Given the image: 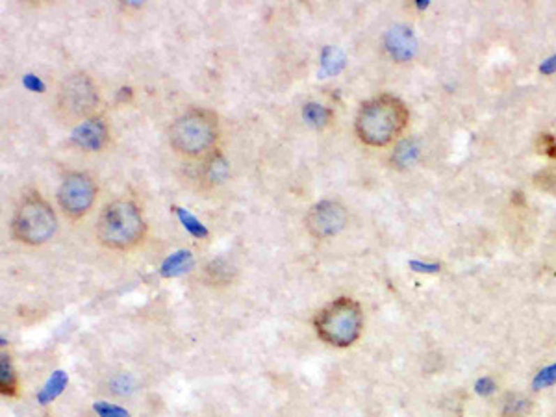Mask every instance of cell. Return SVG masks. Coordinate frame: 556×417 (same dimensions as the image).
Wrapping results in <instances>:
<instances>
[{"label": "cell", "instance_id": "obj_11", "mask_svg": "<svg viewBox=\"0 0 556 417\" xmlns=\"http://www.w3.org/2000/svg\"><path fill=\"white\" fill-rule=\"evenodd\" d=\"M195 266L193 255L191 250H176L171 256H167L163 260L162 267H160V275L163 278H176L182 277L186 273Z\"/></svg>", "mask_w": 556, "mask_h": 417}, {"label": "cell", "instance_id": "obj_19", "mask_svg": "<svg viewBox=\"0 0 556 417\" xmlns=\"http://www.w3.org/2000/svg\"><path fill=\"white\" fill-rule=\"evenodd\" d=\"M534 182L540 190L549 191V193H556V167H549L540 171V173L534 176Z\"/></svg>", "mask_w": 556, "mask_h": 417}, {"label": "cell", "instance_id": "obj_23", "mask_svg": "<svg viewBox=\"0 0 556 417\" xmlns=\"http://www.w3.org/2000/svg\"><path fill=\"white\" fill-rule=\"evenodd\" d=\"M556 382V363L549 365V367L541 369L540 373L536 374L534 379V388L540 390V388H547V386H553Z\"/></svg>", "mask_w": 556, "mask_h": 417}, {"label": "cell", "instance_id": "obj_27", "mask_svg": "<svg viewBox=\"0 0 556 417\" xmlns=\"http://www.w3.org/2000/svg\"><path fill=\"white\" fill-rule=\"evenodd\" d=\"M410 267L414 271H421V273H434L439 269V266H428V264H419V261H412Z\"/></svg>", "mask_w": 556, "mask_h": 417}, {"label": "cell", "instance_id": "obj_22", "mask_svg": "<svg viewBox=\"0 0 556 417\" xmlns=\"http://www.w3.org/2000/svg\"><path fill=\"white\" fill-rule=\"evenodd\" d=\"M529 410V401L527 399H519V397H512L504 407V416L506 417H519L523 416Z\"/></svg>", "mask_w": 556, "mask_h": 417}, {"label": "cell", "instance_id": "obj_14", "mask_svg": "<svg viewBox=\"0 0 556 417\" xmlns=\"http://www.w3.org/2000/svg\"><path fill=\"white\" fill-rule=\"evenodd\" d=\"M332 117H334V112H332L330 108H326V106H323V104H319V103L304 104L303 119L306 121L310 126H313V128L323 130L324 126L330 125Z\"/></svg>", "mask_w": 556, "mask_h": 417}, {"label": "cell", "instance_id": "obj_24", "mask_svg": "<svg viewBox=\"0 0 556 417\" xmlns=\"http://www.w3.org/2000/svg\"><path fill=\"white\" fill-rule=\"evenodd\" d=\"M22 86L27 87L28 91L32 93H45L47 91V86H45V82L39 78V76L32 75V73H27V75L22 76Z\"/></svg>", "mask_w": 556, "mask_h": 417}, {"label": "cell", "instance_id": "obj_8", "mask_svg": "<svg viewBox=\"0 0 556 417\" xmlns=\"http://www.w3.org/2000/svg\"><path fill=\"white\" fill-rule=\"evenodd\" d=\"M347 210L336 201H321L310 208L306 228L313 238L326 239L340 234L347 225Z\"/></svg>", "mask_w": 556, "mask_h": 417}, {"label": "cell", "instance_id": "obj_7", "mask_svg": "<svg viewBox=\"0 0 556 417\" xmlns=\"http://www.w3.org/2000/svg\"><path fill=\"white\" fill-rule=\"evenodd\" d=\"M97 184L86 173L67 174L58 190V204L70 219H82L97 201Z\"/></svg>", "mask_w": 556, "mask_h": 417}, {"label": "cell", "instance_id": "obj_28", "mask_svg": "<svg viewBox=\"0 0 556 417\" xmlns=\"http://www.w3.org/2000/svg\"><path fill=\"white\" fill-rule=\"evenodd\" d=\"M541 70H543V73H555V69H556V58H551V60H547L546 63H543V66L540 67Z\"/></svg>", "mask_w": 556, "mask_h": 417}, {"label": "cell", "instance_id": "obj_16", "mask_svg": "<svg viewBox=\"0 0 556 417\" xmlns=\"http://www.w3.org/2000/svg\"><path fill=\"white\" fill-rule=\"evenodd\" d=\"M345 67V56L336 47H324L321 52V70L324 75H338Z\"/></svg>", "mask_w": 556, "mask_h": 417}, {"label": "cell", "instance_id": "obj_18", "mask_svg": "<svg viewBox=\"0 0 556 417\" xmlns=\"http://www.w3.org/2000/svg\"><path fill=\"white\" fill-rule=\"evenodd\" d=\"M234 269L232 266L228 264L227 260H213L206 266V278L211 282V284H228L232 280Z\"/></svg>", "mask_w": 556, "mask_h": 417}, {"label": "cell", "instance_id": "obj_26", "mask_svg": "<svg viewBox=\"0 0 556 417\" xmlns=\"http://www.w3.org/2000/svg\"><path fill=\"white\" fill-rule=\"evenodd\" d=\"M476 391H479L481 395H490V393L495 391V382H493L492 379H481L476 382Z\"/></svg>", "mask_w": 556, "mask_h": 417}, {"label": "cell", "instance_id": "obj_1", "mask_svg": "<svg viewBox=\"0 0 556 417\" xmlns=\"http://www.w3.org/2000/svg\"><path fill=\"white\" fill-rule=\"evenodd\" d=\"M408 109L405 103L393 95H378L358 109V137L369 146H386L393 143L408 125Z\"/></svg>", "mask_w": 556, "mask_h": 417}, {"label": "cell", "instance_id": "obj_20", "mask_svg": "<svg viewBox=\"0 0 556 417\" xmlns=\"http://www.w3.org/2000/svg\"><path fill=\"white\" fill-rule=\"evenodd\" d=\"M416 156H417V146L414 145L412 141H405L403 145L397 146L393 160L399 163V165H408V163H412L416 160Z\"/></svg>", "mask_w": 556, "mask_h": 417}, {"label": "cell", "instance_id": "obj_12", "mask_svg": "<svg viewBox=\"0 0 556 417\" xmlns=\"http://www.w3.org/2000/svg\"><path fill=\"white\" fill-rule=\"evenodd\" d=\"M69 384V377L65 371L58 369L54 373L50 374V379L47 380V384L43 386V390L38 393V402L39 404H50V402L58 399L63 393V390Z\"/></svg>", "mask_w": 556, "mask_h": 417}, {"label": "cell", "instance_id": "obj_21", "mask_svg": "<svg viewBox=\"0 0 556 417\" xmlns=\"http://www.w3.org/2000/svg\"><path fill=\"white\" fill-rule=\"evenodd\" d=\"M93 410L98 414V417H130L128 410L117 407V404H110L106 401H98L93 404Z\"/></svg>", "mask_w": 556, "mask_h": 417}, {"label": "cell", "instance_id": "obj_9", "mask_svg": "<svg viewBox=\"0 0 556 417\" xmlns=\"http://www.w3.org/2000/svg\"><path fill=\"white\" fill-rule=\"evenodd\" d=\"M70 141L75 143L78 149L89 152L103 151L104 146L108 145L110 130L106 121L100 115H93L89 119L82 121L80 125H76L70 132Z\"/></svg>", "mask_w": 556, "mask_h": 417}, {"label": "cell", "instance_id": "obj_10", "mask_svg": "<svg viewBox=\"0 0 556 417\" xmlns=\"http://www.w3.org/2000/svg\"><path fill=\"white\" fill-rule=\"evenodd\" d=\"M386 47L391 58L397 61H408L416 54L417 43L410 28L393 26L386 33Z\"/></svg>", "mask_w": 556, "mask_h": 417}, {"label": "cell", "instance_id": "obj_6", "mask_svg": "<svg viewBox=\"0 0 556 417\" xmlns=\"http://www.w3.org/2000/svg\"><path fill=\"white\" fill-rule=\"evenodd\" d=\"M98 104V87L84 73L70 75L61 84L56 98V114L67 123L80 125L82 121L93 117Z\"/></svg>", "mask_w": 556, "mask_h": 417}, {"label": "cell", "instance_id": "obj_13", "mask_svg": "<svg viewBox=\"0 0 556 417\" xmlns=\"http://www.w3.org/2000/svg\"><path fill=\"white\" fill-rule=\"evenodd\" d=\"M228 176V162L221 152H211L204 163V180L210 185L225 182Z\"/></svg>", "mask_w": 556, "mask_h": 417}, {"label": "cell", "instance_id": "obj_15", "mask_svg": "<svg viewBox=\"0 0 556 417\" xmlns=\"http://www.w3.org/2000/svg\"><path fill=\"white\" fill-rule=\"evenodd\" d=\"M17 386H19V382H17L15 369L11 365L10 356L2 354V358H0V391H2V395H17V390H19Z\"/></svg>", "mask_w": 556, "mask_h": 417}, {"label": "cell", "instance_id": "obj_17", "mask_svg": "<svg viewBox=\"0 0 556 417\" xmlns=\"http://www.w3.org/2000/svg\"><path fill=\"white\" fill-rule=\"evenodd\" d=\"M173 211L176 213V217H179V221L182 222V227L186 228V232H189L193 238H206L208 236V228L202 225V222L197 219V217L191 213L189 210H186V208H180V206H173Z\"/></svg>", "mask_w": 556, "mask_h": 417}, {"label": "cell", "instance_id": "obj_3", "mask_svg": "<svg viewBox=\"0 0 556 417\" xmlns=\"http://www.w3.org/2000/svg\"><path fill=\"white\" fill-rule=\"evenodd\" d=\"M219 139V121L210 109L193 108L174 121L169 141L174 151L188 158L210 156Z\"/></svg>", "mask_w": 556, "mask_h": 417}, {"label": "cell", "instance_id": "obj_25", "mask_svg": "<svg viewBox=\"0 0 556 417\" xmlns=\"http://www.w3.org/2000/svg\"><path fill=\"white\" fill-rule=\"evenodd\" d=\"M540 152H543L546 156L549 158H556V137L551 136V134H541L540 139Z\"/></svg>", "mask_w": 556, "mask_h": 417}, {"label": "cell", "instance_id": "obj_4", "mask_svg": "<svg viewBox=\"0 0 556 417\" xmlns=\"http://www.w3.org/2000/svg\"><path fill=\"white\" fill-rule=\"evenodd\" d=\"M363 331L360 304L349 297H340L326 304L315 317V332L332 347H351Z\"/></svg>", "mask_w": 556, "mask_h": 417}, {"label": "cell", "instance_id": "obj_5", "mask_svg": "<svg viewBox=\"0 0 556 417\" xmlns=\"http://www.w3.org/2000/svg\"><path fill=\"white\" fill-rule=\"evenodd\" d=\"M58 219L54 210L39 193H32L22 199L17 208L11 230L17 241L24 245H43L56 234Z\"/></svg>", "mask_w": 556, "mask_h": 417}, {"label": "cell", "instance_id": "obj_2", "mask_svg": "<svg viewBox=\"0 0 556 417\" xmlns=\"http://www.w3.org/2000/svg\"><path fill=\"white\" fill-rule=\"evenodd\" d=\"M146 225L140 206L134 201L110 202L97 221L98 241L114 250H130L145 238Z\"/></svg>", "mask_w": 556, "mask_h": 417}]
</instances>
